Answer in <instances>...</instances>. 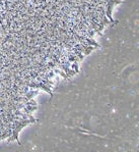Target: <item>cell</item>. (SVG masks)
I'll use <instances>...</instances> for the list:
<instances>
[{
	"mask_svg": "<svg viewBox=\"0 0 139 152\" xmlns=\"http://www.w3.org/2000/svg\"><path fill=\"white\" fill-rule=\"evenodd\" d=\"M39 89H42L45 92H47L48 94H50L51 96H53V92L51 90V87L46 85V84H44V83H42V82H39Z\"/></svg>",
	"mask_w": 139,
	"mask_h": 152,
	"instance_id": "obj_1",
	"label": "cell"
},
{
	"mask_svg": "<svg viewBox=\"0 0 139 152\" xmlns=\"http://www.w3.org/2000/svg\"><path fill=\"white\" fill-rule=\"evenodd\" d=\"M39 94V91L38 90H31V91H28L26 94H24V96L27 97V99L28 100H29V99H33V98L36 96V95H38Z\"/></svg>",
	"mask_w": 139,
	"mask_h": 152,
	"instance_id": "obj_2",
	"label": "cell"
},
{
	"mask_svg": "<svg viewBox=\"0 0 139 152\" xmlns=\"http://www.w3.org/2000/svg\"><path fill=\"white\" fill-rule=\"evenodd\" d=\"M84 40H85L86 43L88 44V45H90V46H95L96 48L100 46V45H98V43H97L92 37H85V39H84Z\"/></svg>",
	"mask_w": 139,
	"mask_h": 152,
	"instance_id": "obj_3",
	"label": "cell"
},
{
	"mask_svg": "<svg viewBox=\"0 0 139 152\" xmlns=\"http://www.w3.org/2000/svg\"><path fill=\"white\" fill-rule=\"evenodd\" d=\"M96 49L95 46H90V45H88L86 48H84V51H83V54L84 55H88V54H90V52L93 51Z\"/></svg>",
	"mask_w": 139,
	"mask_h": 152,
	"instance_id": "obj_4",
	"label": "cell"
},
{
	"mask_svg": "<svg viewBox=\"0 0 139 152\" xmlns=\"http://www.w3.org/2000/svg\"><path fill=\"white\" fill-rule=\"evenodd\" d=\"M42 83H44V84H46L48 86H50L52 88V85H53V82L50 80V79H47V78H42V80H41Z\"/></svg>",
	"mask_w": 139,
	"mask_h": 152,
	"instance_id": "obj_5",
	"label": "cell"
},
{
	"mask_svg": "<svg viewBox=\"0 0 139 152\" xmlns=\"http://www.w3.org/2000/svg\"><path fill=\"white\" fill-rule=\"evenodd\" d=\"M70 67L72 68V70L75 72L76 73H78L79 72V66H78V62H73V63H71L70 64Z\"/></svg>",
	"mask_w": 139,
	"mask_h": 152,
	"instance_id": "obj_6",
	"label": "cell"
},
{
	"mask_svg": "<svg viewBox=\"0 0 139 152\" xmlns=\"http://www.w3.org/2000/svg\"><path fill=\"white\" fill-rule=\"evenodd\" d=\"M29 111V112H33V111H36L38 109V106H35V105H26L24 106Z\"/></svg>",
	"mask_w": 139,
	"mask_h": 152,
	"instance_id": "obj_7",
	"label": "cell"
},
{
	"mask_svg": "<svg viewBox=\"0 0 139 152\" xmlns=\"http://www.w3.org/2000/svg\"><path fill=\"white\" fill-rule=\"evenodd\" d=\"M24 104H26V105H35V106H38V103L34 99H29V100L26 101V102H24Z\"/></svg>",
	"mask_w": 139,
	"mask_h": 152,
	"instance_id": "obj_8",
	"label": "cell"
},
{
	"mask_svg": "<svg viewBox=\"0 0 139 152\" xmlns=\"http://www.w3.org/2000/svg\"><path fill=\"white\" fill-rule=\"evenodd\" d=\"M106 26H105V24H104L102 22H98V24H97V31L98 32H103V30H104V28H105Z\"/></svg>",
	"mask_w": 139,
	"mask_h": 152,
	"instance_id": "obj_9",
	"label": "cell"
},
{
	"mask_svg": "<svg viewBox=\"0 0 139 152\" xmlns=\"http://www.w3.org/2000/svg\"><path fill=\"white\" fill-rule=\"evenodd\" d=\"M100 22H102V23H103L104 24H105V26H107V24H111V23H110V21H109V18H108V17H107L106 16H104V17H103V18L101 19Z\"/></svg>",
	"mask_w": 139,
	"mask_h": 152,
	"instance_id": "obj_10",
	"label": "cell"
},
{
	"mask_svg": "<svg viewBox=\"0 0 139 152\" xmlns=\"http://www.w3.org/2000/svg\"><path fill=\"white\" fill-rule=\"evenodd\" d=\"M67 75H68L69 78H71V77H73V76H75V75H76V72H74V71L72 70V68L70 67V68L68 70V72H67Z\"/></svg>",
	"mask_w": 139,
	"mask_h": 152,
	"instance_id": "obj_11",
	"label": "cell"
}]
</instances>
